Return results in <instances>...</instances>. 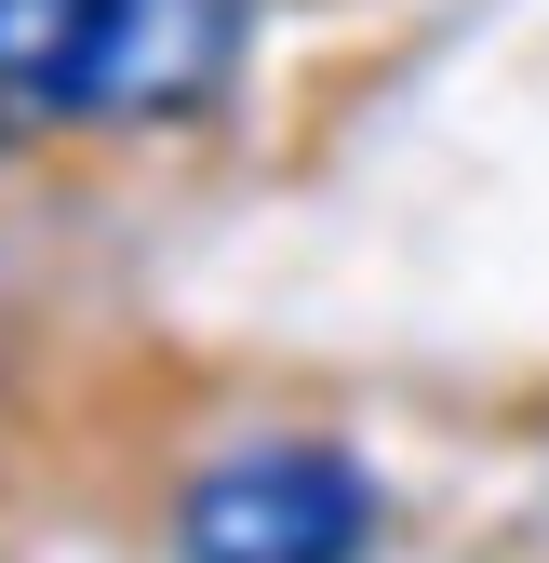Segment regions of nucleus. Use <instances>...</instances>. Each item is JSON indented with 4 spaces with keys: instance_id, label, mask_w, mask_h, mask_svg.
I'll list each match as a JSON object with an SVG mask.
<instances>
[{
    "instance_id": "7ed1b4c3",
    "label": "nucleus",
    "mask_w": 549,
    "mask_h": 563,
    "mask_svg": "<svg viewBox=\"0 0 549 563\" xmlns=\"http://www.w3.org/2000/svg\"><path fill=\"white\" fill-rule=\"evenodd\" d=\"M94 27H108V0H0V95L67 121V95L94 67Z\"/></svg>"
},
{
    "instance_id": "f257e3e1",
    "label": "nucleus",
    "mask_w": 549,
    "mask_h": 563,
    "mask_svg": "<svg viewBox=\"0 0 549 563\" xmlns=\"http://www.w3.org/2000/svg\"><path fill=\"white\" fill-rule=\"evenodd\" d=\"M389 523L376 470L322 430H282V443H228L188 470L175 497V550L188 563H362Z\"/></svg>"
},
{
    "instance_id": "f03ea898",
    "label": "nucleus",
    "mask_w": 549,
    "mask_h": 563,
    "mask_svg": "<svg viewBox=\"0 0 549 563\" xmlns=\"http://www.w3.org/2000/svg\"><path fill=\"white\" fill-rule=\"evenodd\" d=\"M242 27H255V0H108L67 121H188V108H215L228 67H242Z\"/></svg>"
}]
</instances>
